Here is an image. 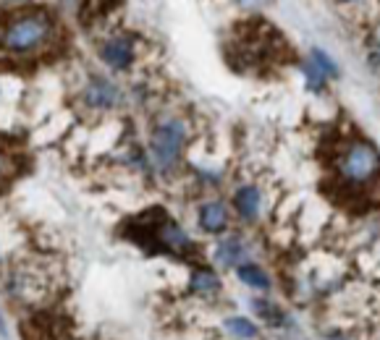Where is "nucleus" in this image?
<instances>
[{"mask_svg": "<svg viewBox=\"0 0 380 340\" xmlns=\"http://www.w3.org/2000/svg\"><path fill=\"white\" fill-rule=\"evenodd\" d=\"M53 37V21L45 13H24L11 21L3 31V50L11 55H34Z\"/></svg>", "mask_w": 380, "mask_h": 340, "instance_id": "obj_1", "label": "nucleus"}, {"mask_svg": "<svg viewBox=\"0 0 380 340\" xmlns=\"http://www.w3.org/2000/svg\"><path fill=\"white\" fill-rule=\"evenodd\" d=\"M344 178L351 183H367L378 170V152L367 141H354L349 150L344 152Z\"/></svg>", "mask_w": 380, "mask_h": 340, "instance_id": "obj_2", "label": "nucleus"}, {"mask_svg": "<svg viewBox=\"0 0 380 340\" xmlns=\"http://www.w3.org/2000/svg\"><path fill=\"white\" fill-rule=\"evenodd\" d=\"M181 144H184V126L181 123H163L161 129L155 131L152 136V155L161 168H170L181 152Z\"/></svg>", "mask_w": 380, "mask_h": 340, "instance_id": "obj_3", "label": "nucleus"}, {"mask_svg": "<svg viewBox=\"0 0 380 340\" xmlns=\"http://www.w3.org/2000/svg\"><path fill=\"white\" fill-rule=\"evenodd\" d=\"M102 58L108 60L113 69H126L131 60V45L126 40H116L108 42L105 50H102Z\"/></svg>", "mask_w": 380, "mask_h": 340, "instance_id": "obj_4", "label": "nucleus"}, {"mask_svg": "<svg viewBox=\"0 0 380 340\" xmlns=\"http://www.w3.org/2000/svg\"><path fill=\"white\" fill-rule=\"evenodd\" d=\"M200 222L205 230L218 233V230L226 228V210H223L220 204H205L200 212Z\"/></svg>", "mask_w": 380, "mask_h": 340, "instance_id": "obj_5", "label": "nucleus"}, {"mask_svg": "<svg viewBox=\"0 0 380 340\" xmlns=\"http://www.w3.org/2000/svg\"><path fill=\"white\" fill-rule=\"evenodd\" d=\"M87 102L95 108H108L116 102V90L110 87L108 81H95L90 90H87Z\"/></svg>", "mask_w": 380, "mask_h": 340, "instance_id": "obj_6", "label": "nucleus"}, {"mask_svg": "<svg viewBox=\"0 0 380 340\" xmlns=\"http://www.w3.org/2000/svg\"><path fill=\"white\" fill-rule=\"evenodd\" d=\"M236 207H239V212L244 218L252 220L257 215V210H260V194H257V189H252V186L241 189L239 197H236Z\"/></svg>", "mask_w": 380, "mask_h": 340, "instance_id": "obj_7", "label": "nucleus"}, {"mask_svg": "<svg viewBox=\"0 0 380 340\" xmlns=\"http://www.w3.org/2000/svg\"><path fill=\"white\" fill-rule=\"evenodd\" d=\"M191 290H197V293H212V290H218V278L208 270H200L191 275Z\"/></svg>", "mask_w": 380, "mask_h": 340, "instance_id": "obj_8", "label": "nucleus"}, {"mask_svg": "<svg viewBox=\"0 0 380 340\" xmlns=\"http://www.w3.org/2000/svg\"><path fill=\"white\" fill-rule=\"evenodd\" d=\"M239 278L247 285H255V288H268V278H265V272L260 267H255V264H244L239 267Z\"/></svg>", "mask_w": 380, "mask_h": 340, "instance_id": "obj_9", "label": "nucleus"}, {"mask_svg": "<svg viewBox=\"0 0 380 340\" xmlns=\"http://www.w3.org/2000/svg\"><path fill=\"white\" fill-rule=\"evenodd\" d=\"M304 73H307V84H310V90H320L323 81H325V71L320 69V63L312 58L310 63H304Z\"/></svg>", "mask_w": 380, "mask_h": 340, "instance_id": "obj_10", "label": "nucleus"}, {"mask_svg": "<svg viewBox=\"0 0 380 340\" xmlns=\"http://www.w3.org/2000/svg\"><path fill=\"white\" fill-rule=\"evenodd\" d=\"M226 327H229V332L239 335V338H255V335H257L255 325H250V322L241 320V317H233V320H229V322H226Z\"/></svg>", "mask_w": 380, "mask_h": 340, "instance_id": "obj_11", "label": "nucleus"}, {"mask_svg": "<svg viewBox=\"0 0 380 340\" xmlns=\"http://www.w3.org/2000/svg\"><path fill=\"white\" fill-rule=\"evenodd\" d=\"M239 254H241L239 241H226V243L218 249V257H220V262H223V264H233V262L239 260Z\"/></svg>", "mask_w": 380, "mask_h": 340, "instance_id": "obj_12", "label": "nucleus"}, {"mask_svg": "<svg viewBox=\"0 0 380 340\" xmlns=\"http://www.w3.org/2000/svg\"><path fill=\"white\" fill-rule=\"evenodd\" d=\"M252 306H255V311H260L262 317H268V322H280V314L273 306H268L265 301H255Z\"/></svg>", "mask_w": 380, "mask_h": 340, "instance_id": "obj_13", "label": "nucleus"}, {"mask_svg": "<svg viewBox=\"0 0 380 340\" xmlns=\"http://www.w3.org/2000/svg\"><path fill=\"white\" fill-rule=\"evenodd\" d=\"M312 58H315V60H318V63H320V69L325 71L328 76H336V66H333V63H330V60L325 58V55H323L320 50H315V52H312Z\"/></svg>", "mask_w": 380, "mask_h": 340, "instance_id": "obj_14", "label": "nucleus"}, {"mask_svg": "<svg viewBox=\"0 0 380 340\" xmlns=\"http://www.w3.org/2000/svg\"><path fill=\"white\" fill-rule=\"evenodd\" d=\"M6 170H8V160H6V155L0 152V178L6 176Z\"/></svg>", "mask_w": 380, "mask_h": 340, "instance_id": "obj_15", "label": "nucleus"}, {"mask_svg": "<svg viewBox=\"0 0 380 340\" xmlns=\"http://www.w3.org/2000/svg\"><path fill=\"white\" fill-rule=\"evenodd\" d=\"M0 330H3V320H0Z\"/></svg>", "mask_w": 380, "mask_h": 340, "instance_id": "obj_16", "label": "nucleus"}]
</instances>
